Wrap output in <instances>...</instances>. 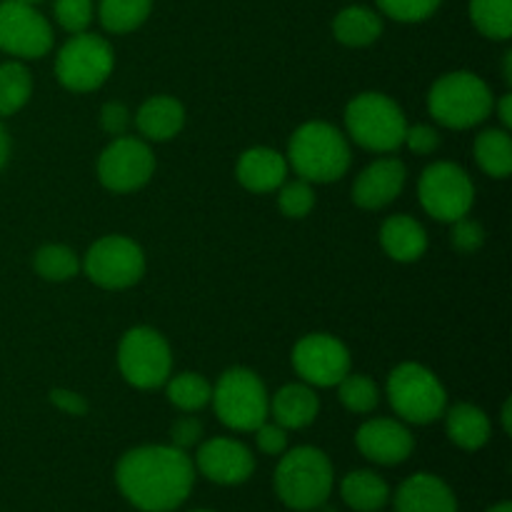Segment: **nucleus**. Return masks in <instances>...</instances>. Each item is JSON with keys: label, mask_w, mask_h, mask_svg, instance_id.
<instances>
[{"label": "nucleus", "mask_w": 512, "mask_h": 512, "mask_svg": "<svg viewBox=\"0 0 512 512\" xmlns=\"http://www.w3.org/2000/svg\"><path fill=\"white\" fill-rule=\"evenodd\" d=\"M293 368L310 388H333L350 373V353L335 335H305L293 348Z\"/></svg>", "instance_id": "4468645a"}, {"label": "nucleus", "mask_w": 512, "mask_h": 512, "mask_svg": "<svg viewBox=\"0 0 512 512\" xmlns=\"http://www.w3.org/2000/svg\"><path fill=\"white\" fill-rule=\"evenodd\" d=\"M50 403H53L58 410H63L65 415H75V418L85 415L90 408L88 400H85L83 395L75 393V390H65V388L50 390Z\"/></svg>", "instance_id": "a19ab883"}, {"label": "nucleus", "mask_w": 512, "mask_h": 512, "mask_svg": "<svg viewBox=\"0 0 512 512\" xmlns=\"http://www.w3.org/2000/svg\"><path fill=\"white\" fill-rule=\"evenodd\" d=\"M253 433H255V443H258L260 453L283 455L285 450H288V430H285L283 425L275 423V420L273 423H268V420H265V423L258 425Z\"/></svg>", "instance_id": "e433bc0d"}, {"label": "nucleus", "mask_w": 512, "mask_h": 512, "mask_svg": "<svg viewBox=\"0 0 512 512\" xmlns=\"http://www.w3.org/2000/svg\"><path fill=\"white\" fill-rule=\"evenodd\" d=\"M83 270L98 288H133L145 273V253L135 240L125 235H105L88 248Z\"/></svg>", "instance_id": "9b49d317"}, {"label": "nucleus", "mask_w": 512, "mask_h": 512, "mask_svg": "<svg viewBox=\"0 0 512 512\" xmlns=\"http://www.w3.org/2000/svg\"><path fill=\"white\" fill-rule=\"evenodd\" d=\"M20 3H28V5H38L40 0H20Z\"/></svg>", "instance_id": "de8ad7c7"}, {"label": "nucleus", "mask_w": 512, "mask_h": 512, "mask_svg": "<svg viewBox=\"0 0 512 512\" xmlns=\"http://www.w3.org/2000/svg\"><path fill=\"white\" fill-rule=\"evenodd\" d=\"M338 398L350 413H373L380 403V390L378 385L373 383L370 378L358 373H348L343 380L338 383Z\"/></svg>", "instance_id": "2f4dec72"}, {"label": "nucleus", "mask_w": 512, "mask_h": 512, "mask_svg": "<svg viewBox=\"0 0 512 512\" xmlns=\"http://www.w3.org/2000/svg\"><path fill=\"white\" fill-rule=\"evenodd\" d=\"M288 160L283 153L273 148H248L238 158L235 178L250 193H273L288 180Z\"/></svg>", "instance_id": "a211bd4d"}, {"label": "nucleus", "mask_w": 512, "mask_h": 512, "mask_svg": "<svg viewBox=\"0 0 512 512\" xmlns=\"http://www.w3.org/2000/svg\"><path fill=\"white\" fill-rule=\"evenodd\" d=\"M215 415L230 430L253 433L270 415V395L258 373L248 368H230L213 388Z\"/></svg>", "instance_id": "0eeeda50"}, {"label": "nucleus", "mask_w": 512, "mask_h": 512, "mask_svg": "<svg viewBox=\"0 0 512 512\" xmlns=\"http://www.w3.org/2000/svg\"><path fill=\"white\" fill-rule=\"evenodd\" d=\"M395 512H458V500L443 480L418 473L395 493Z\"/></svg>", "instance_id": "6ab92c4d"}, {"label": "nucleus", "mask_w": 512, "mask_h": 512, "mask_svg": "<svg viewBox=\"0 0 512 512\" xmlns=\"http://www.w3.org/2000/svg\"><path fill=\"white\" fill-rule=\"evenodd\" d=\"M278 208L285 218L300 220L315 208V190L313 183L298 178V180H285L278 188Z\"/></svg>", "instance_id": "473e14b6"}, {"label": "nucleus", "mask_w": 512, "mask_h": 512, "mask_svg": "<svg viewBox=\"0 0 512 512\" xmlns=\"http://www.w3.org/2000/svg\"><path fill=\"white\" fill-rule=\"evenodd\" d=\"M418 198L425 213L440 223H455L473 210L475 185L460 165L440 160L420 175Z\"/></svg>", "instance_id": "9d476101"}, {"label": "nucleus", "mask_w": 512, "mask_h": 512, "mask_svg": "<svg viewBox=\"0 0 512 512\" xmlns=\"http://www.w3.org/2000/svg\"><path fill=\"white\" fill-rule=\"evenodd\" d=\"M115 53L103 35L75 33L58 50L55 75L73 93H93L113 75Z\"/></svg>", "instance_id": "6e6552de"}, {"label": "nucleus", "mask_w": 512, "mask_h": 512, "mask_svg": "<svg viewBox=\"0 0 512 512\" xmlns=\"http://www.w3.org/2000/svg\"><path fill=\"white\" fill-rule=\"evenodd\" d=\"M168 400L183 413H198L213 398V385L200 373H180L175 378H168Z\"/></svg>", "instance_id": "c756f323"}, {"label": "nucleus", "mask_w": 512, "mask_h": 512, "mask_svg": "<svg viewBox=\"0 0 512 512\" xmlns=\"http://www.w3.org/2000/svg\"><path fill=\"white\" fill-rule=\"evenodd\" d=\"M118 368L125 383L133 388H160L173 373V353L168 340L148 325L130 328L118 345Z\"/></svg>", "instance_id": "1a4fd4ad"}, {"label": "nucleus", "mask_w": 512, "mask_h": 512, "mask_svg": "<svg viewBox=\"0 0 512 512\" xmlns=\"http://www.w3.org/2000/svg\"><path fill=\"white\" fill-rule=\"evenodd\" d=\"M443 415L448 438L453 440L458 448L475 453V450H480L490 440V420L478 405L458 403L450 410H445Z\"/></svg>", "instance_id": "5701e85b"}, {"label": "nucleus", "mask_w": 512, "mask_h": 512, "mask_svg": "<svg viewBox=\"0 0 512 512\" xmlns=\"http://www.w3.org/2000/svg\"><path fill=\"white\" fill-rule=\"evenodd\" d=\"M345 130L353 143L373 153H393L403 145L408 120L385 93H360L345 108Z\"/></svg>", "instance_id": "39448f33"}, {"label": "nucleus", "mask_w": 512, "mask_h": 512, "mask_svg": "<svg viewBox=\"0 0 512 512\" xmlns=\"http://www.w3.org/2000/svg\"><path fill=\"white\" fill-rule=\"evenodd\" d=\"M510 400H505V405H503V428H505V433H512V423H510Z\"/></svg>", "instance_id": "c03bdc74"}, {"label": "nucleus", "mask_w": 512, "mask_h": 512, "mask_svg": "<svg viewBox=\"0 0 512 512\" xmlns=\"http://www.w3.org/2000/svg\"><path fill=\"white\" fill-rule=\"evenodd\" d=\"M390 408L413 425H428L448 410V393L433 370L420 363H400L385 385Z\"/></svg>", "instance_id": "423d86ee"}, {"label": "nucleus", "mask_w": 512, "mask_h": 512, "mask_svg": "<svg viewBox=\"0 0 512 512\" xmlns=\"http://www.w3.org/2000/svg\"><path fill=\"white\" fill-rule=\"evenodd\" d=\"M355 445L370 463L398 465L410 458L415 440L413 433L400 420L373 418L360 425L358 435H355Z\"/></svg>", "instance_id": "dca6fc26"}, {"label": "nucleus", "mask_w": 512, "mask_h": 512, "mask_svg": "<svg viewBox=\"0 0 512 512\" xmlns=\"http://www.w3.org/2000/svg\"><path fill=\"white\" fill-rule=\"evenodd\" d=\"M33 268L35 273L43 280H48V283H65V280L78 275L80 260L78 255H75V250L68 248V245L50 243L43 245V248L35 253Z\"/></svg>", "instance_id": "7c9ffc66"}, {"label": "nucleus", "mask_w": 512, "mask_h": 512, "mask_svg": "<svg viewBox=\"0 0 512 512\" xmlns=\"http://www.w3.org/2000/svg\"><path fill=\"white\" fill-rule=\"evenodd\" d=\"M115 483L138 510L170 512L188 500L195 468L188 453L175 445H143L120 458Z\"/></svg>", "instance_id": "f257e3e1"}, {"label": "nucleus", "mask_w": 512, "mask_h": 512, "mask_svg": "<svg viewBox=\"0 0 512 512\" xmlns=\"http://www.w3.org/2000/svg\"><path fill=\"white\" fill-rule=\"evenodd\" d=\"M493 93L480 75L470 70L440 75L428 93V110L435 123L453 130L480 125L493 113Z\"/></svg>", "instance_id": "7ed1b4c3"}, {"label": "nucleus", "mask_w": 512, "mask_h": 512, "mask_svg": "<svg viewBox=\"0 0 512 512\" xmlns=\"http://www.w3.org/2000/svg\"><path fill=\"white\" fill-rule=\"evenodd\" d=\"M498 118L503 123V128H512V95L505 93L498 103Z\"/></svg>", "instance_id": "79ce46f5"}, {"label": "nucleus", "mask_w": 512, "mask_h": 512, "mask_svg": "<svg viewBox=\"0 0 512 512\" xmlns=\"http://www.w3.org/2000/svg\"><path fill=\"white\" fill-rule=\"evenodd\" d=\"M380 245L395 263H415L428 250V233L410 215H393L380 228Z\"/></svg>", "instance_id": "412c9836"}, {"label": "nucleus", "mask_w": 512, "mask_h": 512, "mask_svg": "<svg viewBox=\"0 0 512 512\" xmlns=\"http://www.w3.org/2000/svg\"><path fill=\"white\" fill-rule=\"evenodd\" d=\"M475 160L488 178L505 180L512 173V138L505 128H490L475 138Z\"/></svg>", "instance_id": "a878e982"}, {"label": "nucleus", "mask_w": 512, "mask_h": 512, "mask_svg": "<svg viewBox=\"0 0 512 512\" xmlns=\"http://www.w3.org/2000/svg\"><path fill=\"white\" fill-rule=\"evenodd\" d=\"M195 465L208 480L218 485H240L253 475L255 458L243 443L233 438H213L195 455Z\"/></svg>", "instance_id": "2eb2a0df"}, {"label": "nucleus", "mask_w": 512, "mask_h": 512, "mask_svg": "<svg viewBox=\"0 0 512 512\" xmlns=\"http://www.w3.org/2000/svg\"><path fill=\"white\" fill-rule=\"evenodd\" d=\"M488 512H512V505L510 503H500V505H495V508H490Z\"/></svg>", "instance_id": "49530a36"}, {"label": "nucleus", "mask_w": 512, "mask_h": 512, "mask_svg": "<svg viewBox=\"0 0 512 512\" xmlns=\"http://www.w3.org/2000/svg\"><path fill=\"white\" fill-rule=\"evenodd\" d=\"M155 173V155L145 140L120 135L100 153L98 180L110 193H135L150 183Z\"/></svg>", "instance_id": "f8f14e48"}, {"label": "nucleus", "mask_w": 512, "mask_h": 512, "mask_svg": "<svg viewBox=\"0 0 512 512\" xmlns=\"http://www.w3.org/2000/svg\"><path fill=\"white\" fill-rule=\"evenodd\" d=\"M333 463L318 448H293L283 455L275 470L278 498L293 510H315L330 498Z\"/></svg>", "instance_id": "20e7f679"}, {"label": "nucleus", "mask_w": 512, "mask_h": 512, "mask_svg": "<svg viewBox=\"0 0 512 512\" xmlns=\"http://www.w3.org/2000/svg\"><path fill=\"white\" fill-rule=\"evenodd\" d=\"M403 145H408V148L418 155H430L440 148V133L433 125H408Z\"/></svg>", "instance_id": "4c0bfd02"}, {"label": "nucleus", "mask_w": 512, "mask_h": 512, "mask_svg": "<svg viewBox=\"0 0 512 512\" xmlns=\"http://www.w3.org/2000/svg\"><path fill=\"white\" fill-rule=\"evenodd\" d=\"M135 125L145 140L165 143L183 130L185 108L173 95H153L135 113Z\"/></svg>", "instance_id": "aec40b11"}, {"label": "nucleus", "mask_w": 512, "mask_h": 512, "mask_svg": "<svg viewBox=\"0 0 512 512\" xmlns=\"http://www.w3.org/2000/svg\"><path fill=\"white\" fill-rule=\"evenodd\" d=\"M153 13V0H100L98 18L113 35L138 30Z\"/></svg>", "instance_id": "bb28decb"}, {"label": "nucleus", "mask_w": 512, "mask_h": 512, "mask_svg": "<svg viewBox=\"0 0 512 512\" xmlns=\"http://www.w3.org/2000/svg\"><path fill=\"white\" fill-rule=\"evenodd\" d=\"M200 438H203V423L193 413L175 420L173 428H170V443L178 450L193 448V445L200 443Z\"/></svg>", "instance_id": "58836bf2"}, {"label": "nucleus", "mask_w": 512, "mask_h": 512, "mask_svg": "<svg viewBox=\"0 0 512 512\" xmlns=\"http://www.w3.org/2000/svg\"><path fill=\"white\" fill-rule=\"evenodd\" d=\"M375 3L380 13L398 23H423L440 8L443 0H375Z\"/></svg>", "instance_id": "f704fd0d"}, {"label": "nucleus", "mask_w": 512, "mask_h": 512, "mask_svg": "<svg viewBox=\"0 0 512 512\" xmlns=\"http://www.w3.org/2000/svg\"><path fill=\"white\" fill-rule=\"evenodd\" d=\"M340 495H343L345 505H350L353 510L378 512L388 505L390 488L373 470H355V473L345 475Z\"/></svg>", "instance_id": "393cba45"}, {"label": "nucleus", "mask_w": 512, "mask_h": 512, "mask_svg": "<svg viewBox=\"0 0 512 512\" xmlns=\"http://www.w3.org/2000/svg\"><path fill=\"white\" fill-rule=\"evenodd\" d=\"M195 512H210V510H195Z\"/></svg>", "instance_id": "09e8293b"}, {"label": "nucleus", "mask_w": 512, "mask_h": 512, "mask_svg": "<svg viewBox=\"0 0 512 512\" xmlns=\"http://www.w3.org/2000/svg\"><path fill=\"white\" fill-rule=\"evenodd\" d=\"M53 48V28L35 5L20 0L0 3V50L18 60H38Z\"/></svg>", "instance_id": "ddd939ff"}, {"label": "nucleus", "mask_w": 512, "mask_h": 512, "mask_svg": "<svg viewBox=\"0 0 512 512\" xmlns=\"http://www.w3.org/2000/svg\"><path fill=\"white\" fill-rule=\"evenodd\" d=\"M8 158H10V138H8V130H5V125L0 123V170L5 168Z\"/></svg>", "instance_id": "37998d69"}, {"label": "nucleus", "mask_w": 512, "mask_h": 512, "mask_svg": "<svg viewBox=\"0 0 512 512\" xmlns=\"http://www.w3.org/2000/svg\"><path fill=\"white\" fill-rule=\"evenodd\" d=\"M53 15L65 33H85L95 15L93 0H55Z\"/></svg>", "instance_id": "72a5a7b5"}, {"label": "nucleus", "mask_w": 512, "mask_h": 512, "mask_svg": "<svg viewBox=\"0 0 512 512\" xmlns=\"http://www.w3.org/2000/svg\"><path fill=\"white\" fill-rule=\"evenodd\" d=\"M450 225H453V233H450V245H453L460 255H473L483 248V243H485L483 225L475 223V220H470L468 215L460 220H455V223H450Z\"/></svg>", "instance_id": "c9c22d12"}, {"label": "nucleus", "mask_w": 512, "mask_h": 512, "mask_svg": "<svg viewBox=\"0 0 512 512\" xmlns=\"http://www.w3.org/2000/svg\"><path fill=\"white\" fill-rule=\"evenodd\" d=\"M333 35L348 48H368L383 35V18L365 5H350L335 15Z\"/></svg>", "instance_id": "b1692460"}, {"label": "nucleus", "mask_w": 512, "mask_h": 512, "mask_svg": "<svg viewBox=\"0 0 512 512\" xmlns=\"http://www.w3.org/2000/svg\"><path fill=\"white\" fill-rule=\"evenodd\" d=\"M33 95V75L20 60L0 65V118L15 115Z\"/></svg>", "instance_id": "cd10ccee"}, {"label": "nucleus", "mask_w": 512, "mask_h": 512, "mask_svg": "<svg viewBox=\"0 0 512 512\" xmlns=\"http://www.w3.org/2000/svg\"><path fill=\"white\" fill-rule=\"evenodd\" d=\"M470 20L480 35L508 40L512 35V0H470Z\"/></svg>", "instance_id": "c85d7f7f"}, {"label": "nucleus", "mask_w": 512, "mask_h": 512, "mask_svg": "<svg viewBox=\"0 0 512 512\" xmlns=\"http://www.w3.org/2000/svg\"><path fill=\"white\" fill-rule=\"evenodd\" d=\"M130 120H133L130 118V110L125 108L123 103H115V100L105 103L103 110H100V125H103L105 133L113 135V138L128 135Z\"/></svg>", "instance_id": "ea45409f"}, {"label": "nucleus", "mask_w": 512, "mask_h": 512, "mask_svg": "<svg viewBox=\"0 0 512 512\" xmlns=\"http://www.w3.org/2000/svg\"><path fill=\"white\" fill-rule=\"evenodd\" d=\"M285 160L308 183H335L350 168L348 138L325 120H310L293 133Z\"/></svg>", "instance_id": "f03ea898"}, {"label": "nucleus", "mask_w": 512, "mask_h": 512, "mask_svg": "<svg viewBox=\"0 0 512 512\" xmlns=\"http://www.w3.org/2000/svg\"><path fill=\"white\" fill-rule=\"evenodd\" d=\"M320 413V400L308 383H290L280 388L270 400V415L285 430H300L315 423Z\"/></svg>", "instance_id": "4be33fe9"}, {"label": "nucleus", "mask_w": 512, "mask_h": 512, "mask_svg": "<svg viewBox=\"0 0 512 512\" xmlns=\"http://www.w3.org/2000/svg\"><path fill=\"white\" fill-rule=\"evenodd\" d=\"M405 165L398 158H380L370 163L353 183V200L363 210H380L393 203L405 188Z\"/></svg>", "instance_id": "f3484780"}, {"label": "nucleus", "mask_w": 512, "mask_h": 512, "mask_svg": "<svg viewBox=\"0 0 512 512\" xmlns=\"http://www.w3.org/2000/svg\"><path fill=\"white\" fill-rule=\"evenodd\" d=\"M510 63H512V53H505V80H508V83H510V80H512V68H510Z\"/></svg>", "instance_id": "a18cd8bd"}]
</instances>
